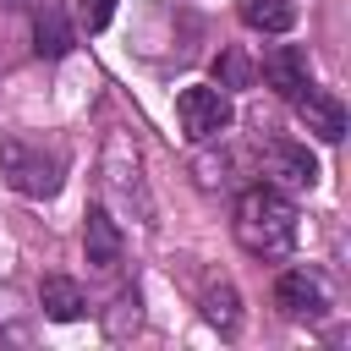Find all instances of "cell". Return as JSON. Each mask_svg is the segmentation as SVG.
<instances>
[{"label": "cell", "instance_id": "cell-1", "mask_svg": "<svg viewBox=\"0 0 351 351\" xmlns=\"http://www.w3.org/2000/svg\"><path fill=\"white\" fill-rule=\"evenodd\" d=\"M236 241L252 258H285L296 247V203L280 186H247L236 197Z\"/></svg>", "mask_w": 351, "mask_h": 351}, {"label": "cell", "instance_id": "cell-2", "mask_svg": "<svg viewBox=\"0 0 351 351\" xmlns=\"http://www.w3.org/2000/svg\"><path fill=\"white\" fill-rule=\"evenodd\" d=\"M60 154H44L22 137H0V176L22 192V197H55L60 192Z\"/></svg>", "mask_w": 351, "mask_h": 351}, {"label": "cell", "instance_id": "cell-3", "mask_svg": "<svg viewBox=\"0 0 351 351\" xmlns=\"http://www.w3.org/2000/svg\"><path fill=\"white\" fill-rule=\"evenodd\" d=\"M176 121H181V137H186V143H214V137L230 132L236 110H230L225 88H214V82H192V88L176 93Z\"/></svg>", "mask_w": 351, "mask_h": 351}, {"label": "cell", "instance_id": "cell-4", "mask_svg": "<svg viewBox=\"0 0 351 351\" xmlns=\"http://www.w3.org/2000/svg\"><path fill=\"white\" fill-rule=\"evenodd\" d=\"M104 186L115 192V203L137 208L143 225H154V203H148V186H143V165H137V148H132L126 132H115L110 148H104Z\"/></svg>", "mask_w": 351, "mask_h": 351}, {"label": "cell", "instance_id": "cell-5", "mask_svg": "<svg viewBox=\"0 0 351 351\" xmlns=\"http://www.w3.org/2000/svg\"><path fill=\"white\" fill-rule=\"evenodd\" d=\"M274 307H280L285 318H296V324H318V318L329 313V285H324V274H318V269H285V274L274 280Z\"/></svg>", "mask_w": 351, "mask_h": 351}, {"label": "cell", "instance_id": "cell-6", "mask_svg": "<svg viewBox=\"0 0 351 351\" xmlns=\"http://www.w3.org/2000/svg\"><path fill=\"white\" fill-rule=\"evenodd\" d=\"M291 104H296V115L307 121V132H313L318 143H340V137H346V104H340L329 88H313V82H307Z\"/></svg>", "mask_w": 351, "mask_h": 351}, {"label": "cell", "instance_id": "cell-7", "mask_svg": "<svg viewBox=\"0 0 351 351\" xmlns=\"http://www.w3.org/2000/svg\"><path fill=\"white\" fill-rule=\"evenodd\" d=\"M121 252H126V236H121L115 214L110 208H88V219H82V258L93 269H115Z\"/></svg>", "mask_w": 351, "mask_h": 351}, {"label": "cell", "instance_id": "cell-8", "mask_svg": "<svg viewBox=\"0 0 351 351\" xmlns=\"http://www.w3.org/2000/svg\"><path fill=\"white\" fill-rule=\"evenodd\" d=\"M263 82L280 93V99H296L313 77H307V55L296 49V44H280V49H269L263 55Z\"/></svg>", "mask_w": 351, "mask_h": 351}, {"label": "cell", "instance_id": "cell-9", "mask_svg": "<svg viewBox=\"0 0 351 351\" xmlns=\"http://www.w3.org/2000/svg\"><path fill=\"white\" fill-rule=\"evenodd\" d=\"M269 176H274L280 186L307 192V186L318 181V159L307 154V143H269Z\"/></svg>", "mask_w": 351, "mask_h": 351}, {"label": "cell", "instance_id": "cell-10", "mask_svg": "<svg viewBox=\"0 0 351 351\" xmlns=\"http://www.w3.org/2000/svg\"><path fill=\"white\" fill-rule=\"evenodd\" d=\"M71 44H77V33H71L66 11H60L55 0H38V11H33V49H38L44 60H60Z\"/></svg>", "mask_w": 351, "mask_h": 351}, {"label": "cell", "instance_id": "cell-11", "mask_svg": "<svg viewBox=\"0 0 351 351\" xmlns=\"http://www.w3.org/2000/svg\"><path fill=\"white\" fill-rule=\"evenodd\" d=\"M38 307H44L55 324H71V318L88 313V291H82L77 280H66V274H44V285H38Z\"/></svg>", "mask_w": 351, "mask_h": 351}, {"label": "cell", "instance_id": "cell-12", "mask_svg": "<svg viewBox=\"0 0 351 351\" xmlns=\"http://www.w3.org/2000/svg\"><path fill=\"white\" fill-rule=\"evenodd\" d=\"M236 11H241V22L252 33H291L296 27V5L291 0H236Z\"/></svg>", "mask_w": 351, "mask_h": 351}, {"label": "cell", "instance_id": "cell-13", "mask_svg": "<svg viewBox=\"0 0 351 351\" xmlns=\"http://www.w3.org/2000/svg\"><path fill=\"white\" fill-rule=\"evenodd\" d=\"M203 318H208L219 335H236V329H241V296H236L230 280H214V285L203 291Z\"/></svg>", "mask_w": 351, "mask_h": 351}, {"label": "cell", "instance_id": "cell-14", "mask_svg": "<svg viewBox=\"0 0 351 351\" xmlns=\"http://www.w3.org/2000/svg\"><path fill=\"white\" fill-rule=\"evenodd\" d=\"M110 16H115V0H77V22H82L88 33H104Z\"/></svg>", "mask_w": 351, "mask_h": 351}, {"label": "cell", "instance_id": "cell-15", "mask_svg": "<svg viewBox=\"0 0 351 351\" xmlns=\"http://www.w3.org/2000/svg\"><path fill=\"white\" fill-rule=\"evenodd\" d=\"M219 71H225V82H236V88H241V82L252 77V66H247L241 55H225V60H219Z\"/></svg>", "mask_w": 351, "mask_h": 351}, {"label": "cell", "instance_id": "cell-16", "mask_svg": "<svg viewBox=\"0 0 351 351\" xmlns=\"http://www.w3.org/2000/svg\"><path fill=\"white\" fill-rule=\"evenodd\" d=\"M5 5H38V0H5Z\"/></svg>", "mask_w": 351, "mask_h": 351}]
</instances>
